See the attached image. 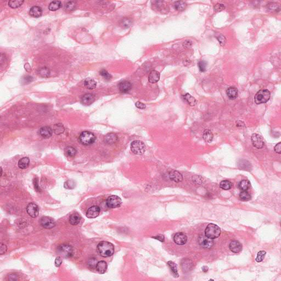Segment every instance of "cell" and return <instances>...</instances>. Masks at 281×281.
<instances>
[{
    "instance_id": "14",
    "label": "cell",
    "mask_w": 281,
    "mask_h": 281,
    "mask_svg": "<svg viewBox=\"0 0 281 281\" xmlns=\"http://www.w3.org/2000/svg\"><path fill=\"white\" fill-rule=\"evenodd\" d=\"M169 176L172 181H173L175 182H180L182 181V175L177 171H170L169 173Z\"/></svg>"
},
{
    "instance_id": "5",
    "label": "cell",
    "mask_w": 281,
    "mask_h": 281,
    "mask_svg": "<svg viewBox=\"0 0 281 281\" xmlns=\"http://www.w3.org/2000/svg\"><path fill=\"white\" fill-rule=\"evenodd\" d=\"M146 150L145 144L141 141L136 140L133 141L131 144V150L132 152L137 155H142L144 154Z\"/></svg>"
},
{
    "instance_id": "17",
    "label": "cell",
    "mask_w": 281,
    "mask_h": 281,
    "mask_svg": "<svg viewBox=\"0 0 281 281\" xmlns=\"http://www.w3.org/2000/svg\"><path fill=\"white\" fill-rule=\"evenodd\" d=\"M95 96L93 95L88 93V94L84 95L82 97L81 102L82 103V104L85 106H89V105H91L92 103H93V102L95 101Z\"/></svg>"
},
{
    "instance_id": "40",
    "label": "cell",
    "mask_w": 281,
    "mask_h": 281,
    "mask_svg": "<svg viewBox=\"0 0 281 281\" xmlns=\"http://www.w3.org/2000/svg\"><path fill=\"white\" fill-rule=\"evenodd\" d=\"M100 75L103 77L106 80H109L112 79V75L106 70L103 69L100 72Z\"/></svg>"
},
{
    "instance_id": "48",
    "label": "cell",
    "mask_w": 281,
    "mask_h": 281,
    "mask_svg": "<svg viewBox=\"0 0 281 281\" xmlns=\"http://www.w3.org/2000/svg\"><path fill=\"white\" fill-rule=\"evenodd\" d=\"M55 266L59 267L62 263V260L61 256H57L55 259Z\"/></svg>"
},
{
    "instance_id": "25",
    "label": "cell",
    "mask_w": 281,
    "mask_h": 281,
    "mask_svg": "<svg viewBox=\"0 0 281 281\" xmlns=\"http://www.w3.org/2000/svg\"><path fill=\"white\" fill-rule=\"evenodd\" d=\"M81 217L78 213H74L71 215L69 218V223L73 226L77 225L80 222Z\"/></svg>"
},
{
    "instance_id": "30",
    "label": "cell",
    "mask_w": 281,
    "mask_h": 281,
    "mask_svg": "<svg viewBox=\"0 0 281 281\" xmlns=\"http://www.w3.org/2000/svg\"><path fill=\"white\" fill-rule=\"evenodd\" d=\"M214 137L212 131L209 130H205L203 134V138L206 142L210 143Z\"/></svg>"
},
{
    "instance_id": "12",
    "label": "cell",
    "mask_w": 281,
    "mask_h": 281,
    "mask_svg": "<svg viewBox=\"0 0 281 281\" xmlns=\"http://www.w3.org/2000/svg\"><path fill=\"white\" fill-rule=\"evenodd\" d=\"M174 241L177 245H185L187 241V237L183 232H178L175 234L174 237Z\"/></svg>"
},
{
    "instance_id": "9",
    "label": "cell",
    "mask_w": 281,
    "mask_h": 281,
    "mask_svg": "<svg viewBox=\"0 0 281 281\" xmlns=\"http://www.w3.org/2000/svg\"><path fill=\"white\" fill-rule=\"evenodd\" d=\"M40 224L46 229H51L55 226V223L53 219L48 216H43L41 218Z\"/></svg>"
},
{
    "instance_id": "15",
    "label": "cell",
    "mask_w": 281,
    "mask_h": 281,
    "mask_svg": "<svg viewBox=\"0 0 281 281\" xmlns=\"http://www.w3.org/2000/svg\"><path fill=\"white\" fill-rule=\"evenodd\" d=\"M39 135L45 139L50 138L52 135V130L48 126H44L39 130Z\"/></svg>"
},
{
    "instance_id": "41",
    "label": "cell",
    "mask_w": 281,
    "mask_h": 281,
    "mask_svg": "<svg viewBox=\"0 0 281 281\" xmlns=\"http://www.w3.org/2000/svg\"><path fill=\"white\" fill-rule=\"evenodd\" d=\"M76 6V4L75 2L70 1L68 2L66 6V8L68 11H72L75 9Z\"/></svg>"
},
{
    "instance_id": "16",
    "label": "cell",
    "mask_w": 281,
    "mask_h": 281,
    "mask_svg": "<svg viewBox=\"0 0 281 281\" xmlns=\"http://www.w3.org/2000/svg\"><path fill=\"white\" fill-rule=\"evenodd\" d=\"M229 248L231 252L234 253H238L242 250V245L238 241H233L230 243Z\"/></svg>"
},
{
    "instance_id": "35",
    "label": "cell",
    "mask_w": 281,
    "mask_h": 281,
    "mask_svg": "<svg viewBox=\"0 0 281 281\" xmlns=\"http://www.w3.org/2000/svg\"><path fill=\"white\" fill-rule=\"evenodd\" d=\"M232 187V183L228 180H223L220 183V187L223 190H228Z\"/></svg>"
},
{
    "instance_id": "51",
    "label": "cell",
    "mask_w": 281,
    "mask_h": 281,
    "mask_svg": "<svg viewBox=\"0 0 281 281\" xmlns=\"http://www.w3.org/2000/svg\"><path fill=\"white\" fill-rule=\"evenodd\" d=\"M136 106L137 108H138L139 109H144L146 108V105L145 104H143V103L140 102H136Z\"/></svg>"
},
{
    "instance_id": "4",
    "label": "cell",
    "mask_w": 281,
    "mask_h": 281,
    "mask_svg": "<svg viewBox=\"0 0 281 281\" xmlns=\"http://www.w3.org/2000/svg\"><path fill=\"white\" fill-rule=\"evenodd\" d=\"M96 140L95 135L90 131L82 132L79 136V141L82 145L88 146L93 144Z\"/></svg>"
},
{
    "instance_id": "32",
    "label": "cell",
    "mask_w": 281,
    "mask_h": 281,
    "mask_svg": "<svg viewBox=\"0 0 281 281\" xmlns=\"http://www.w3.org/2000/svg\"><path fill=\"white\" fill-rule=\"evenodd\" d=\"M186 6L187 4L185 2L181 1H176L174 4V7L175 8V9L178 11H182L185 10Z\"/></svg>"
},
{
    "instance_id": "34",
    "label": "cell",
    "mask_w": 281,
    "mask_h": 281,
    "mask_svg": "<svg viewBox=\"0 0 281 281\" xmlns=\"http://www.w3.org/2000/svg\"><path fill=\"white\" fill-rule=\"evenodd\" d=\"M169 266L170 267V269L172 271V273L174 274V276L175 277H179V274L177 272V265H176L175 263H174L172 261H168V263Z\"/></svg>"
},
{
    "instance_id": "36",
    "label": "cell",
    "mask_w": 281,
    "mask_h": 281,
    "mask_svg": "<svg viewBox=\"0 0 281 281\" xmlns=\"http://www.w3.org/2000/svg\"><path fill=\"white\" fill-rule=\"evenodd\" d=\"M24 3V1H20V0H15L13 1L12 0L9 1L8 2V5L9 7H11L12 8H18L22 6V4Z\"/></svg>"
},
{
    "instance_id": "13",
    "label": "cell",
    "mask_w": 281,
    "mask_h": 281,
    "mask_svg": "<svg viewBox=\"0 0 281 281\" xmlns=\"http://www.w3.org/2000/svg\"><path fill=\"white\" fill-rule=\"evenodd\" d=\"M100 208L99 206L94 205L88 209L86 212V216L90 219H93L97 218L99 214Z\"/></svg>"
},
{
    "instance_id": "8",
    "label": "cell",
    "mask_w": 281,
    "mask_h": 281,
    "mask_svg": "<svg viewBox=\"0 0 281 281\" xmlns=\"http://www.w3.org/2000/svg\"><path fill=\"white\" fill-rule=\"evenodd\" d=\"M198 243L201 247L205 249H210L214 245L212 239L207 237L205 235H201L198 238Z\"/></svg>"
},
{
    "instance_id": "2",
    "label": "cell",
    "mask_w": 281,
    "mask_h": 281,
    "mask_svg": "<svg viewBox=\"0 0 281 281\" xmlns=\"http://www.w3.org/2000/svg\"><path fill=\"white\" fill-rule=\"evenodd\" d=\"M220 234L221 230L220 227L214 223L209 224L205 230V235L212 239L219 237Z\"/></svg>"
},
{
    "instance_id": "7",
    "label": "cell",
    "mask_w": 281,
    "mask_h": 281,
    "mask_svg": "<svg viewBox=\"0 0 281 281\" xmlns=\"http://www.w3.org/2000/svg\"><path fill=\"white\" fill-rule=\"evenodd\" d=\"M122 201L120 198L117 196H111L107 198L106 204L109 208H116L120 207Z\"/></svg>"
},
{
    "instance_id": "20",
    "label": "cell",
    "mask_w": 281,
    "mask_h": 281,
    "mask_svg": "<svg viewBox=\"0 0 281 281\" xmlns=\"http://www.w3.org/2000/svg\"><path fill=\"white\" fill-rule=\"evenodd\" d=\"M96 270L99 274H103L107 270L108 265L105 261H100L96 263Z\"/></svg>"
},
{
    "instance_id": "38",
    "label": "cell",
    "mask_w": 281,
    "mask_h": 281,
    "mask_svg": "<svg viewBox=\"0 0 281 281\" xmlns=\"http://www.w3.org/2000/svg\"><path fill=\"white\" fill-rule=\"evenodd\" d=\"M239 198L242 201H248L251 199V196L247 190H245L241 192L239 194Z\"/></svg>"
},
{
    "instance_id": "52",
    "label": "cell",
    "mask_w": 281,
    "mask_h": 281,
    "mask_svg": "<svg viewBox=\"0 0 281 281\" xmlns=\"http://www.w3.org/2000/svg\"><path fill=\"white\" fill-rule=\"evenodd\" d=\"M153 238L155 239H156L157 240H158V241H161V242H164L165 241L164 236L162 234H159L157 236L153 237Z\"/></svg>"
},
{
    "instance_id": "39",
    "label": "cell",
    "mask_w": 281,
    "mask_h": 281,
    "mask_svg": "<svg viewBox=\"0 0 281 281\" xmlns=\"http://www.w3.org/2000/svg\"><path fill=\"white\" fill-rule=\"evenodd\" d=\"M266 252L265 251H260L258 252L257 256L256 258V261L258 263H260L263 261V260L265 258V256L266 255Z\"/></svg>"
},
{
    "instance_id": "33",
    "label": "cell",
    "mask_w": 281,
    "mask_h": 281,
    "mask_svg": "<svg viewBox=\"0 0 281 281\" xmlns=\"http://www.w3.org/2000/svg\"><path fill=\"white\" fill-rule=\"evenodd\" d=\"M77 150L73 147L68 146L65 149V153L68 157L73 158L77 154Z\"/></svg>"
},
{
    "instance_id": "43",
    "label": "cell",
    "mask_w": 281,
    "mask_h": 281,
    "mask_svg": "<svg viewBox=\"0 0 281 281\" xmlns=\"http://www.w3.org/2000/svg\"><path fill=\"white\" fill-rule=\"evenodd\" d=\"M207 63L204 61H201L198 63V67L201 72H204L207 69Z\"/></svg>"
},
{
    "instance_id": "46",
    "label": "cell",
    "mask_w": 281,
    "mask_h": 281,
    "mask_svg": "<svg viewBox=\"0 0 281 281\" xmlns=\"http://www.w3.org/2000/svg\"><path fill=\"white\" fill-rule=\"evenodd\" d=\"M216 37H217L218 40L219 41L220 44L221 46H224L225 45L226 42V39L225 37L223 36V35H219V36Z\"/></svg>"
},
{
    "instance_id": "44",
    "label": "cell",
    "mask_w": 281,
    "mask_h": 281,
    "mask_svg": "<svg viewBox=\"0 0 281 281\" xmlns=\"http://www.w3.org/2000/svg\"><path fill=\"white\" fill-rule=\"evenodd\" d=\"M131 20L130 19L128 18H125L123 20V21L121 22V25H122V26H123L124 28H128L130 27V26L131 25Z\"/></svg>"
},
{
    "instance_id": "31",
    "label": "cell",
    "mask_w": 281,
    "mask_h": 281,
    "mask_svg": "<svg viewBox=\"0 0 281 281\" xmlns=\"http://www.w3.org/2000/svg\"><path fill=\"white\" fill-rule=\"evenodd\" d=\"M250 186V183L247 180H242L238 184L239 188L242 191L247 190H248Z\"/></svg>"
},
{
    "instance_id": "10",
    "label": "cell",
    "mask_w": 281,
    "mask_h": 281,
    "mask_svg": "<svg viewBox=\"0 0 281 281\" xmlns=\"http://www.w3.org/2000/svg\"><path fill=\"white\" fill-rule=\"evenodd\" d=\"M26 212L31 218H35L39 215V208L35 203H30L26 207Z\"/></svg>"
},
{
    "instance_id": "42",
    "label": "cell",
    "mask_w": 281,
    "mask_h": 281,
    "mask_svg": "<svg viewBox=\"0 0 281 281\" xmlns=\"http://www.w3.org/2000/svg\"><path fill=\"white\" fill-rule=\"evenodd\" d=\"M267 9L271 10V11H277V9L280 10V7L277 4L271 3L267 5Z\"/></svg>"
},
{
    "instance_id": "54",
    "label": "cell",
    "mask_w": 281,
    "mask_h": 281,
    "mask_svg": "<svg viewBox=\"0 0 281 281\" xmlns=\"http://www.w3.org/2000/svg\"><path fill=\"white\" fill-rule=\"evenodd\" d=\"M208 270L209 268L208 266H203L202 267V270H203V271L204 272H207L208 271Z\"/></svg>"
},
{
    "instance_id": "37",
    "label": "cell",
    "mask_w": 281,
    "mask_h": 281,
    "mask_svg": "<svg viewBox=\"0 0 281 281\" xmlns=\"http://www.w3.org/2000/svg\"><path fill=\"white\" fill-rule=\"evenodd\" d=\"M38 73L39 75L42 77H48L50 74V71L47 68L44 67L41 68L38 70Z\"/></svg>"
},
{
    "instance_id": "3",
    "label": "cell",
    "mask_w": 281,
    "mask_h": 281,
    "mask_svg": "<svg viewBox=\"0 0 281 281\" xmlns=\"http://www.w3.org/2000/svg\"><path fill=\"white\" fill-rule=\"evenodd\" d=\"M270 97V92L268 90H261L255 95L254 101L257 104L265 103L269 101Z\"/></svg>"
},
{
    "instance_id": "45",
    "label": "cell",
    "mask_w": 281,
    "mask_h": 281,
    "mask_svg": "<svg viewBox=\"0 0 281 281\" xmlns=\"http://www.w3.org/2000/svg\"><path fill=\"white\" fill-rule=\"evenodd\" d=\"M225 6L221 4H215V6L214 7V10L216 12H219L220 11H222L225 9Z\"/></svg>"
},
{
    "instance_id": "19",
    "label": "cell",
    "mask_w": 281,
    "mask_h": 281,
    "mask_svg": "<svg viewBox=\"0 0 281 281\" xmlns=\"http://www.w3.org/2000/svg\"><path fill=\"white\" fill-rule=\"evenodd\" d=\"M160 79V73L157 70H153L150 73L148 77V80L152 84L156 83Z\"/></svg>"
},
{
    "instance_id": "28",
    "label": "cell",
    "mask_w": 281,
    "mask_h": 281,
    "mask_svg": "<svg viewBox=\"0 0 281 281\" xmlns=\"http://www.w3.org/2000/svg\"><path fill=\"white\" fill-rule=\"evenodd\" d=\"M62 7V2L59 1H54L51 2L48 6V9L51 11H55Z\"/></svg>"
},
{
    "instance_id": "21",
    "label": "cell",
    "mask_w": 281,
    "mask_h": 281,
    "mask_svg": "<svg viewBox=\"0 0 281 281\" xmlns=\"http://www.w3.org/2000/svg\"><path fill=\"white\" fill-rule=\"evenodd\" d=\"M42 13V8L39 6H33L30 8L29 15L34 18H39Z\"/></svg>"
},
{
    "instance_id": "6",
    "label": "cell",
    "mask_w": 281,
    "mask_h": 281,
    "mask_svg": "<svg viewBox=\"0 0 281 281\" xmlns=\"http://www.w3.org/2000/svg\"><path fill=\"white\" fill-rule=\"evenodd\" d=\"M57 252L64 258H70L73 255V247L68 245H60L57 248Z\"/></svg>"
},
{
    "instance_id": "50",
    "label": "cell",
    "mask_w": 281,
    "mask_h": 281,
    "mask_svg": "<svg viewBox=\"0 0 281 281\" xmlns=\"http://www.w3.org/2000/svg\"><path fill=\"white\" fill-rule=\"evenodd\" d=\"M274 150L276 153L280 154L281 153V142L277 143L274 148Z\"/></svg>"
},
{
    "instance_id": "23",
    "label": "cell",
    "mask_w": 281,
    "mask_h": 281,
    "mask_svg": "<svg viewBox=\"0 0 281 281\" xmlns=\"http://www.w3.org/2000/svg\"><path fill=\"white\" fill-rule=\"evenodd\" d=\"M117 135L114 133H110L107 134L104 138V142L108 145H113L116 143L118 141Z\"/></svg>"
},
{
    "instance_id": "29",
    "label": "cell",
    "mask_w": 281,
    "mask_h": 281,
    "mask_svg": "<svg viewBox=\"0 0 281 281\" xmlns=\"http://www.w3.org/2000/svg\"><path fill=\"white\" fill-rule=\"evenodd\" d=\"M184 99L188 103L190 106H194L196 105L197 104V100L194 98L192 96L189 94V93H186L183 96Z\"/></svg>"
},
{
    "instance_id": "22",
    "label": "cell",
    "mask_w": 281,
    "mask_h": 281,
    "mask_svg": "<svg viewBox=\"0 0 281 281\" xmlns=\"http://www.w3.org/2000/svg\"><path fill=\"white\" fill-rule=\"evenodd\" d=\"M238 90L234 87H230L227 89L226 94L227 97L231 100L237 99L238 97Z\"/></svg>"
},
{
    "instance_id": "1",
    "label": "cell",
    "mask_w": 281,
    "mask_h": 281,
    "mask_svg": "<svg viewBox=\"0 0 281 281\" xmlns=\"http://www.w3.org/2000/svg\"><path fill=\"white\" fill-rule=\"evenodd\" d=\"M97 250L99 254L104 258L109 257L114 253V247L111 243L102 241L99 243L97 247Z\"/></svg>"
},
{
    "instance_id": "18",
    "label": "cell",
    "mask_w": 281,
    "mask_h": 281,
    "mask_svg": "<svg viewBox=\"0 0 281 281\" xmlns=\"http://www.w3.org/2000/svg\"><path fill=\"white\" fill-rule=\"evenodd\" d=\"M118 87L121 92L127 93L131 88V84L128 81H122L120 82L119 84Z\"/></svg>"
},
{
    "instance_id": "47",
    "label": "cell",
    "mask_w": 281,
    "mask_h": 281,
    "mask_svg": "<svg viewBox=\"0 0 281 281\" xmlns=\"http://www.w3.org/2000/svg\"><path fill=\"white\" fill-rule=\"evenodd\" d=\"M64 131V128L61 124L57 125V127L55 128V132L56 134H60Z\"/></svg>"
},
{
    "instance_id": "24",
    "label": "cell",
    "mask_w": 281,
    "mask_h": 281,
    "mask_svg": "<svg viewBox=\"0 0 281 281\" xmlns=\"http://www.w3.org/2000/svg\"><path fill=\"white\" fill-rule=\"evenodd\" d=\"M238 167L242 170H244L246 171H251L252 170V165L250 164L248 161L245 160H240L238 163Z\"/></svg>"
},
{
    "instance_id": "11",
    "label": "cell",
    "mask_w": 281,
    "mask_h": 281,
    "mask_svg": "<svg viewBox=\"0 0 281 281\" xmlns=\"http://www.w3.org/2000/svg\"><path fill=\"white\" fill-rule=\"evenodd\" d=\"M253 145L258 149L262 148L264 145L263 137L257 134H253L251 137Z\"/></svg>"
},
{
    "instance_id": "49",
    "label": "cell",
    "mask_w": 281,
    "mask_h": 281,
    "mask_svg": "<svg viewBox=\"0 0 281 281\" xmlns=\"http://www.w3.org/2000/svg\"><path fill=\"white\" fill-rule=\"evenodd\" d=\"M7 246L6 245H4V244L1 243V248H0V254L1 255L4 254L7 251Z\"/></svg>"
},
{
    "instance_id": "26",
    "label": "cell",
    "mask_w": 281,
    "mask_h": 281,
    "mask_svg": "<svg viewBox=\"0 0 281 281\" xmlns=\"http://www.w3.org/2000/svg\"><path fill=\"white\" fill-rule=\"evenodd\" d=\"M84 85L89 90H93L96 88L97 83L93 79L88 78L84 81Z\"/></svg>"
},
{
    "instance_id": "53",
    "label": "cell",
    "mask_w": 281,
    "mask_h": 281,
    "mask_svg": "<svg viewBox=\"0 0 281 281\" xmlns=\"http://www.w3.org/2000/svg\"><path fill=\"white\" fill-rule=\"evenodd\" d=\"M9 280L11 281H15L18 280V276L15 274H11L9 276Z\"/></svg>"
},
{
    "instance_id": "27",
    "label": "cell",
    "mask_w": 281,
    "mask_h": 281,
    "mask_svg": "<svg viewBox=\"0 0 281 281\" xmlns=\"http://www.w3.org/2000/svg\"><path fill=\"white\" fill-rule=\"evenodd\" d=\"M29 158L28 157H24L19 161V168L22 169H26L29 166Z\"/></svg>"
}]
</instances>
